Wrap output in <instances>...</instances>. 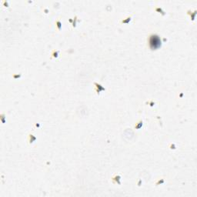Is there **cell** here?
<instances>
[{
  "mask_svg": "<svg viewBox=\"0 0 197 197\" xmlns=\"http://www.w3.org/2000/svg\"><path fill=\"white\" fill-rule=\"evenodd\" d=\"M150 45L152 49H156V48L160 46L161 41H160L159 38L157 36H151V38L150 39Z\"/></svg>",
  "mask_w": 197,
  "mask_h": 197,
  "instance_id": "1",
  "label": "cell"
}]
</instances>
